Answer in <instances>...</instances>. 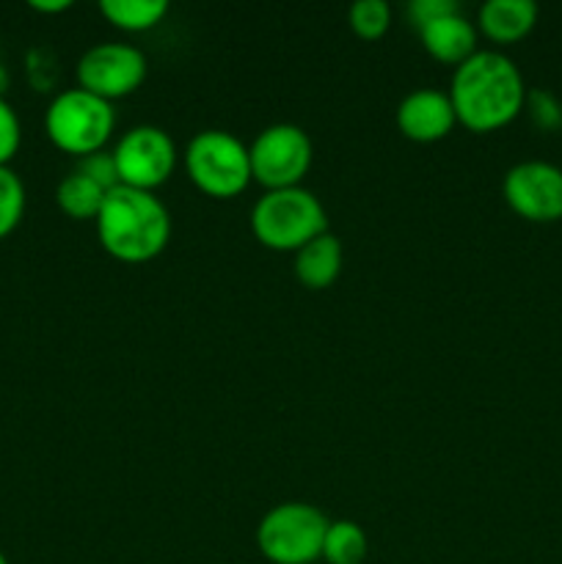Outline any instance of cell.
Masks as SVG:
<instances>
[{"instance_id":"obj_1","label":"cell","mask_w":562,"mask_h":564,"mask_svg":"<svg viewBox=\"0 0 562 564\" xmlns=\"http://www.w3.org/2000/svg\"><path fill=\"white\" fill-rule=\"evenodd\" d=\"M446 94L457 121L472 132H494L510 124L527 102L521 69L499 50H477L455 66Z\"/></svg>"},{"instance_id":"obj_2","label":"cell","mask_w":562,"mask_h":564,"mask_svg":"<svg viewBox=\"0 0 562 564\" xmlns=\"http://www.w3.org/2000/svg\"><path fill=\"white\" fill-rule=\"evenodd\" d=\"M94 224L105 251L127 264L160 257L171 240V215L165 204L154 193L127 185L105 193Z\"/></svg>"},{"instance_id":"obj_3","label":"cell","mask_w":562,"mask_h":564,"mask_svg":"<svg viewBox=\"0 0 562 564\" xmlns=\"http://www.w3.org/2000/svg\"><path fill=\"white\" fill-rule=\"evenodd\" d=\"M251 231L270 251H301L328 231V215L320 198L301 185L264 191L251 209Z\"/></svg>"},{"instance_id":"obj_4","label":"cell","mask_w":562,"mask_h":564,"mask_svg":"<svg viewBox=\"0 0 562 564\" xmlns=\"http://www.w3.org/2000/svg\"><path fill=\"white\" fill-rule=\"evenodd\" d=\"M116 127V110L108 99L86 91V88H66L55 94L44 113L47 138L66 154L88 158L102 152Z\"/></svg>"},{"instance_id":"obj_5","label":"cell","mask_w":562,"mask_h":564,"mask_svg":"<svg viewBox=\"0 0 562 564\" xmlns=\"http://www.w3.org/2000/svg\"><path fill=\"white\" fill-rule=\"evenodd\" d=\"M182 160L193 185L213 198L237 196L253 180L248 147L226 130H202L193 135Z\"/></svg>"},{"instance_id":"obj_6","label":"cell","mask_w":562,"mask_h":564,"mask_svg":"<svg viewBox=\"0 0 562 564\" xmlns=\"http://www.w3.org/2000/svg\"><path fill=\"white\" fill-rule=\"evenodd\" d=\"M328 523L317 507L287 501L264 512L257 529V545L273 564H312L323 560Z\"/></svg>"},{"instance_id":"obj_7","label":"cell","mask_w":562,"mask_h":564,"mask_svg":"<svg viewBox=\"0 0 562 564\" xmlns=\"http://www.w3.org/2000/svg\"><path fill=\"white\" fill-rule=\"evenodd\" d=\"M251 176L268 191L298 187L312 169V138L298 124H270L248 147Z\"/></svg>"},{"instance_id":"obj_8","label":"cell","mask_w":562,"mask_h":564,"mask_svg":"<svg viewBox=\"0 0 562 564\" xmlns=\"http://www.w3.org/2000/svg\"><path fill=\"white\" fill-rule=\"evenodd\" d=\"M176 158L180 154H176L174 138L154 124L132 127L114 149L121 185L149 193L169 182L176 169Z\"/></svg>"},{"instance_id":"obj_9","label":"cell","mask_w":562,"mask_h":564,"mask_svg":"<svg viewBox=\"0 0 562 564\" xmlns=\"http://www.w3.org/2000/svg\"><path fill=\"white\" fill-rule=\"evenodd\" d=\"M149 61L132 44L105 42L94 44L77 61V83L97 97L114 99L127 97L147 80Z\"/></svg>"},{"instance_id":"obj_10","label":"cell","mask_w":562,"mask_h":564,"mask_svg":"<svg viewBox=\"0 0 562 564\" xmlns=\"http://www.w3.org/2000/svg\"><path fill=\"white\" fill-rule=\"evenodd\" d=\"M501 193L510 209L534 224L562 218V169L545 160H523L505 174Z\"/></svg>"},{"instance_id":"obj_11","label":"cell","mask_w":562,"mask_h":564,"mask_svg":"<svg viewBox=\"0 0 562 564\" xmlns=\"http://www.w3.org/2000/svg\"><path fill=\"white\" fill-rule=\"evenodd\" d=\"M457 124L455 108L446 91L435 88H417L406 94L402 102L397 105V127L408 141L433 143L441 141Z\"/></svg>"},{"instance_id":"obj_12","label":"cell","mask_w":562,"mask_h":564,"mask_svg":"<svg viewBox=\"0 0 562 564\" xmlns=\"http://www.w3.org/2000/svg\"><path fill=\"white\" fill-rule=\"evenodd\" d=\"M419 36H422L424 50L441 64L461 66L477 53V25L466 14H461V9L422 25Z\"/></svg>"},{"instance_id":"obj_13","label":"cell","mask_w":562,"mask_h":564,"mask_svg":"<svg viewBox=\"0 0 562 564\" xmlns=\"http://www.w3.org/2000/svg\"><path fill=\"white\" fill-rule=\"evenodd\" d=\"M342 262H345V251H342V240L331 231H323L314 240H309L301 251H295V279L309 290H325L334 284L342 273Z\"/></svg>"},{"instance_id":"obj_14","label":"cell","mask_w":562,"mask_h":564,"mask_svg":"<svg viewBox=\"0 0 562 564\" xmlns=\"http://www.w3.org/2000/svg\"><path fill=\"white\" fill-rule=\"evenodd\" d=\"M538 22L532 0H485L479 6V31L496 44H512L527 36Z\"/></svg>"},{"instance_id":"obj_15","label":"cell","mask_w":562,"mask_h":564,"mask_svg":"<svg viewBox=\"0 0 562 564\" xmlns=\"http://www.w3.org/2000/svg\"><path fill=\"white\" fill-rule=\"evenodd\" d=\"M169 0H99V11L110 25L127 33H141L169 14Z\"/></svg>"},{"instance_id":"obj_16","label":"cell","mask_w":562,"mask_h":564,"mask_svg":"<svg viewBox=\"0 0 562 564\" xmlns=\"http://www.w3.org/2000/svg\"><path fill=\"white\" fill-rule=\"evenodd\" d=\"M55 202H58L61 213H66L75 220H97L99 209H102L105 191L91 182L88 176H83L80 171H72L69 176H64L55 191Z\"/></svg>"},{"instance_id":"obj_17","label":"cell","mask_w":562,"mask_h":564,"mask_svg":"<svg viewBox=\"0 0 562 564\" xmlns=\"http://www.w3.org/2000/svg\"><path fill=\"white\" fill-rule=\"evenodd\" d=\"M369 538L356 521H331L323 543V560L328 564H361L367 560Z\"/></svg>"},{"instance_id":"obj_18","label":"cell","mask_w":562,"mask_h":564,"mask_svg":"<svg viewBox=\"0 0 562 564\" xmlns=\"http://www.w3.org/2000/svg\"><path fill=\"white\" fill-rule=\"evenodd\" d=\"M22 213H25V185L6 165L0 169V240L20 226Z\"/></svg>"},{"instance_id":"obj_19","label":"cell","mask_w":562,"mask_h":564,"mask_svg":"<svg viewBox=\"0 0 562 564\" xmlns=\"http://www.w3.org/2000/svg\"><path fill=\"white\" fill-rule=\"evenodd\" d=\"M350 25L361 39H380L391 25V6L386 0H356L350 6Z\"/></svg>"},{"instance_id":"obj_20","label":"cell","mask_w":562,"mask_h":564,"mask_svg":"<svg viewBox=\"0 0 562 564\" xmlns=\"http://www.w3.org/2000/svg\"><path fill=\"white\" fill-rule=\"evenodd\" d=\"M77 171H80L83 176H88L91 182H97V185L102 187L105 193L121 185L114 152H105V149H102V152L88 154V158H80V163H77Z\"/></svg>"},{"instance_id":"obj_21","label":"cell","mask_w":562,"mask_h":564,"mask_svg":"<svg viewBox=\"0 0 562 564\" xmlns=\"http://www.w3.org/2000/svg\"><path fill=\"white\" fill-rule=\"evenodd\" d=\"M20 141H22V127H20V116L17 110L0 97V169L14 160V154L20 152Z\"/></svg>"},{"instance_id":"obj_22","label":"cell","mask_w":562,"mask_h":564,"mask_svg":"<svg viewBox=\"0 0 562 564\" xmlns=\"http://www.w3.org/2000/svg\"><path fill=\"white\" fill-rule=\"evenodd\" d=\"M452 11H457L455 0H413V3H408V17L417 22V28L428 25V22L439 20L444 14H452Z\"/></svg>"},{"instance_id":"obj_23","label":"cell","mask_w":562,"mask_h":564,"mask_svg":"<svg viewBox=\"0 0 562 564\" xmlns=\"http://www.w3.org/2000/svg\"><path fill=\"white\" fill-rule=\"evenodd\" d=\"M28 6L39 14H61V11L72 9V0H31Z\"/></svg>"},{"instance_id":"obj_24","label":"cell","mask_w":562,"mask_h":564,"mask_svg":"<svg viewBox=\"0 0 562 564\" xmlns=\"http://www.w3.org/2000/svg\"><path fill=\"white\" fill-rule=\"evenodd\" d=\"M6 83H9V77H6V69H3V66H0V97H3V88H6Z\"/></svg>"},{"instance_id":"obj_25","label":"cell","mask_w":562,"mask_h":564,"mask_svg":"<svg viewBox=\"0 0 562 564\" xmlns=\"http://www.w3.org/2000/svg\"><path fill=\"white\" fill-rule=\"evenodd\" d=\"M0 564H9V560H6V554H3V551H0Z\"/></svg>"}]
</instances>
